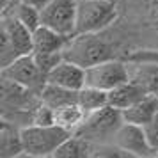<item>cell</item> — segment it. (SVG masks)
<instances>
[{
  "label": "cell",
  "instance_id": "cell-24",
  "mask_svg": "<svg viewBox=\"0 0 158 158\" xmlns=\"http://www.w3.org/2000/svg\"><path fill=\"white\" fill-rule=\"evenodd\" d=\"M11 2H13V0H0V7H2V11H4V9L7 7V6L11 4Z\"/></svg>",
  "mask_w": 158,
  "mask_h": 158
},
{
  "label": "cell",
  "instance_id": "cell-16",
  "mask_svg": "<svg viewBox=\"0 0 158 158\" xmlns=\"http://www.w3.org/2000/svg\"><path fill=\"white\" fill-rule=\"evenodd\" d=\"M93 149H94V144H91L89 140L73 133L59 146L53 158H87V156H93Z\"/></svg>",
  "mask_w": 158,
  "mask_h": 158
},
{
  "label": "cell",
  "instance_id": "cell-23",
  "mask_svg": "<svg viewBox=\"0 0 158 158\" xmlns=\"http://www.w3.org/2000/svg\"><path fill=\"white\" fill-rule=\"evenodd\" d=\"M23 2H27L29 6H32V7H36L37 11H43L48 4H52L53 0H23Z\"/></svg>",
  "mask_w": 158,
  "mask_h": 158
},
{
  "label": "cell",
  "instance_id": "cell-15",
  "mask_svg": "<svg viewBox=\"0 0 158 158\" xmlns=\"http://www.w3.org/2000/svg\"><path fill=\"white\" fill-rule=\"evenodd\" d=\"M144 96H146V93L128 78L126 82L114 87L112 91H108V105L119 108L123 112V110L130 108L131 105H135L139 100H142Z\"/></svg>",
  "mask_w": 158,
  "mask_h": 158
},
{
  "label": "cell",
  "instance_id": "cell-3",
  "mask_svg": "<svg viewBox=\"0 0 158 158\" xmlns=\"http://www.w3.org/2000/svg\"><path fill=\"white\" fill-rule=\"evenodd\" d=\"M124 119H123V112L119 108L107 105V107L89 112L85 115L84 123L75 130V135L82 137L89 140L91 144L98 146V144H112L117 130L121 126Z\"/></svg>",
  "mask_w": 158,
  "mask_h": 158
},
{
  "label": "cell",
  "instance_id": "cell-1",
  "mask_svg": "<svg viewBox=\"0 0 158 158\" xmlns=\"http://www.w3.org/2000/svg\"><path fill=\"white\" fill-rule=\"evenodd\" d=\"M121 57L123 50L117 39H114L110 30L103 32H89V34H75L64 48V59L77 62L82 68L107 60V59Z\"/></svg>",
  "mask_w": 158,
  "mask_h": 158
},
{
  "label": "cell",
  "instance_id": "cell-19",
  "mask_svg": "<svg viewBox=\"0 0 158 158\" xmlns=\"http://www.w3.org/2000/svg\"><path fill=\"white\" fill-rule=\"evenodd\" d=\"M2 13H9V15H13L16 20H20V22L25 25V27H29L32 32L37 29V27H41V11H37L36 7H32L29 6L27 2H15V4H11L9 7H6Z\"/></svg>",
  "mask_w": 158,
  "mask_h": 158
},
{
  "label": "cell",
  "instance_id": "cell-12",
  "mask_svg": "<svg viewBox=\"0 0 158 158\" xmlns=\"http://www.w3.org/2000/svg\"><path fill=\"white\" fill-rule=\"evenodd\" d=\"M69 41L68 36H62L48 27H37L32 36V53H55L64 52L66 44Z\"/></svg>",
  "mask_w": 158,
  "mask_h": 158
},
{
  "label": "cell",
  "instance_id": "cell-25",
  "mask_svg": "<svg viewBox=\"0 0 158 158\" xmlns=\"http://www.w3.org/2000/svg\"><path fill=\"white\" fill-rule=\"evenodd\" d=\"M15 2H22V0H13V2H11V4H15ZM11 4H9V6H11ZM7 6V7H9Z\"/></svg>",
  "mask_w": 158,
  "mask_h": 158
},
{
  "label": "cell",
  "instance_id": "cell-5",
  "mask_svg": "<svg viewBox=\"0 0 158 158\" xmlns=\"http://www.w3.org/2000/svg\"><path fill=\"white\" fill-rule=\"evenodd\" d=\"M126 80H128V64L121 57L107 59L85 68V85L96 87L107 93Z\"/></svg>",
  "mask_w": 158,
  "mask_h": 158
},
{
  "label": "cell",
  "instance_id": "cell-13",
  "mask_svg": "<svg viewBox=\"0 0 158 158\" xmlns=\"http://www.w3.org/2000/svg\"><path fill=\"white\" fill-rule=\"evenodd\" d=\"M0 156H23L22 126H16L15 123L7 119H2V124H0Z\"/></svg>",
  "mask_w": 158,
  "mask_h": 158
},
{
  "label": "cell",
  "instance_id": "cell-27",
  "mask_svg": "<svg viewBox=\"0 0 158 158\" xmlns=\"http://www.w3.org/2000/svg\"><path fill=\"white\" fill-rule=\"evenodd\" d=\"M156 156H158V153H156Z\"/></svg>",
  "mask_w": 158,
  "mask_h": 158
},
{
  "label": "cell",
  "instance_id": "cell-2",
  "mask_svg": "<svg viewBox=\"0 0 158 158\" xmlns=\"http://www.w3.org/2000/svg\"><path fill=\"white\" fill-rule=\"evenodd\" d=\"M69 135H73V131L62 128L59 124H25V126H22L23 156H53L59 146Z\"/></svg>",
  "mask_w": 158,
  "mask_h": 158
},
{
  "label": "cell",
  "instance_id": "cell-7",
  "mask_svg": "<svg viewBox=\"0 0 158 158\" xmlns=\"http://www.w3.org/2000/svg\"><path fill=\"white\" fill-rule=\"evenodd\" d=\"M41 25L62 36L77 34V0H53L41 11Z\"/></svg>",
  "mask_w": 158,
  "mask_h": 158
},
{
  "label": "cell",
  "instance_id": "cell-6",
  "mask_svg": "<svg viewBox=\"0 0 158 158\" xmlns=\"http://www.w3.org/2000/svg\"><path fill=\"white\" fill-rule=\"evenodd\" d=\"M0 77L13 80V82L27 87L30 91H36V93H39L43 89V85L46 84V75L39 68V64L36 62L32 53L20 55L11 64L2 68L0 69Z\"/></svg>",
  "mask_w": 158,
  "mask_h": 158
},
{
  "label": "cell",
  "instance_id": "cell-14",
  "mask_svg": "<svg viewBox=\"0 0 158 158\" xmlns=\"http://www.w3.org/2000/svg\"><path fill=\"white\" fill-rule=\"evenodd\" d=\"M158 115V96L156 94H146L142 100H139L135 105L123 110V119L126 123H133L142 126L153 117Z\"/></svg>",
  "mask_w": 158,
  "mask_h": 158
},
{
  "label": "cell",
  "instance_id": "cell-22",
  "mask_svg": "<svg viewBox=\"0 0 158 158\" xmlns=\"http://www.w3.org/2000/svg\"><path fill=\"white\" fill-rule=\"evenodd\" d=\"M124 59H135V60H155V62H158V48H149V46L131 48V50L124 55Z\"/></svg>",
  "mask_w": 158,
  "mask_h": 158
},
{
  "label": "cell",
  "instance_id": "cell-18",
  "mask_svg": "<svg viewBox=\"0 0 158 158\" xmlns=\"http://www.w3.org/2000/svg\"><path fill=\"white\" fill-rule=\"evenodd\" d=\"M53 112H55V124L69 130V131H75L84 123V119L87 115V112L78 105V101L62 105L59 108H53Z\"/></svg>",
  "mask_w": 158,
  "mask_h": 158
},
{
  "label": "cell",
  "instance_id": "cell-20",
  "mask_svg": "<svg viewBox=\"0 0 158 158\" xmlns=\"http://www.w3.org/2000/svg\"><path fill=\"white\" fill-rule=\"evenodd\" d=\"M78 105L87 114L94 112V110H100V108L108 105V93L91 85H84L78 91Z\"/></svg>",
  "mask_w": 158,
  "mask_h": 158
},
{
  "label": "cell",
  "instance_id": "cell-21",
  "mask_svg": "<svg viewBox=\"0 0 158 158\" xmlns=\"http://www.w3.org/2000/svg\"><path fill=\"white\" fill-rule=\"evenodd\" d=\"M142 130H144V135H146V140L149 144V148L153 149L155 156L158 153V115L153 117L151 121H148L146 124H142Z\"/></svg>",
  "mask_w": 158,
  "mask_h": 158
},
{
  "label": "cell",
  "instance_id": "cell-9",
  "mask_svg": "<svg viewBox=\"0 0 158 158\" xmlns=\"http://www.w3.org/2000/svg\"><path fill=\"white\" fill-rule=\"evenodd\" d=\"M46 82L59 87H64V89L80 91L85 85V68H82L77 62H71L68 59H62L46 75Z\"/></svg>",
  "mask_w": 158,
  "mask_h": 158
},
{
  "label": "cell",
  "instance_id": "cell-11",
  "mask_svg": "<svg viewBox=\"0 0 158 158\" xmlns=\"http://www.w3.org/2000/svg\"><path fill=\"white\" fill-rule=\"evenodd\" d=\"M128 64V78L137 84L146 94L158 96V62L124 59Z\"/></svg>",
  "mask_w": 158,
  "mask_h": 158
},
{
  "label": "cell",
  "instance_id": "cell-8",
  "mask_svg": "<svg viewBox=\"0 0 158 158\" xmlns=\"http://www.w3.org/2000/svg\"><path fill=\"white\" fill-rule=\"evenodd\" d=\"M114 146H117L121 151L126 153V156H137V158H148V156H155L153 149L149 148V144L146 140L142 126L133 124V123H123L117 133H115Z\"/></svg>",
  "mask_w": 158,
  "mask_h": 158
},
{
  "label": "cell",
  "instance_id": "cell-26",
  "mask_svg": "<svg viewBox=\"0 0 158 158\" xmlns=\"http://www.w3.org/2000/svg\"><path fill=\"white\" fill-rule=\"evenodd\" d=\"M112 2H117V0H112Z\"/></svg>",
  "mask_w": 158,
  "mask_h": 158
},
{
  "label": "cell",
  "instance_id": "cell-17",
  "mask_svg": "<svg viewBox=\"0 0 158 158\" xmlns=\"http://www.w3.org/2000/svg\"><path fill=\"white\" fill-rule=\"evenodd\" d=\"M39 98L43 103H46L52 108H59L68 103H75L78 101V91H71V89H64V87L53 85V84H44L43 89L39 91Z\"/></svg>",
  "mask_w": 158,
  "mask_h": 158
},
{
  "label": "cell",
  "instance_id": "cell-10",
  "mask_svg": "<svg viewBox=\"0 0 158 158\" xmlns=\"http://www.w3.org/2000/svg\"><path fill=\"white\" fill-rule=\"evenodd\" d=\"M2 36L9 39V43L13 44V48L18 52V55H27L32 53V36L34 32L25 27L20 20H16L9 13H2Z\"/></svg>",
  "mask_w": 158,
  "mask_h": 158
},
{
  "label": "cell",
  "instance_id": "cell-4",
  "mask_svg": "<svg viewBox=\"0 0 158 158\" xmlns=\"http://www.w3.org/2000/svg\"><path fill=\"white\" fill-rule=\"evenodd\" d=\"M119 20V4L112 0H77V34L103 32Z\"/></svg>",
  "mask_w": 158,
  "mask_h": 158
}]
</instances>
